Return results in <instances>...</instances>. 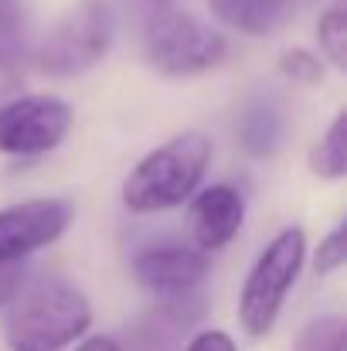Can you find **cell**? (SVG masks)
<instances>
[{"instance_id":"1","label":"cell","mask_w":347,"mask_h":351,"mask_svg":"<svg viewBox=\"0 0 347 351\" xmlns=\"http://www.w3.org/2000/svg\"><path fill=\"white\" fill-rule=\"evenodd\" d=\"M89 324L92 304L75 283L62 276H38L7 304L3 341L10 351H65L86 338Z\"/></svg>"},{"instance_id":"2","label":"cell","mask_w":347,"mask_h":351,"mask_svg":"<svg viewBox=\"0 0 347 351\" xmlns=\"http://www.w3.org/2000/svg\"><path fill=\"white\" fill-rule=\"evenodd\" d=\"M211 164V140L205 133H177L153 147L123 181V205L136 215L170 212L194 198Z\"/></svg>"},{"instance_id":"3","label":"cell","mask_w":347,"mask_h":351,"mask_svg":"<svg viewBox=\"0 0 347 351\" xmlns=\"http://www.w3.org/2000/svg\"><path fill=\"white\" fill-rule=\"evenodd\" d=\"M303 259H307V235L300 226L276 232L259 252L238 293V324L248 338H266L276 328V317L300 280Z\"/></svg>"},{"instance_id":"4","label":"cell","mask_w":347,"mask_h":351,"mask_svg":"<svg viewBox=\"0 0 347 351\" xmlns=\"http://www.w3.org/2000/svg\"><path fill=\"white\" fill-rule=\"evenodd\" d=\"M143 51H146L150 69H157L160 75L188 79V75H201L222 65L229 55V41L222 31H215L201 17L164 7L146 27Z\"/></svg>"},{"instance_id":"5","label":"cell","mask_w":347,"mask_h":351,"mask_svg":"<svg viewBox=\"0 0 347 351\" xmlns=\"http://www.w3.org/2000/svg\"><path fill=\"white\" fill-rule=\"evenodd\" d=\"M113 34L116 21L110 3L106 0H82L41 38L34 62L44 75H55V79L82 75L106 58Z\"/></svg>"},{"instance_id":"6","label":"cell","mask_w":347,"mask_h":351,"mask_svg":"<svg viewBox=\"0 0 347 351\" xmlns=\"http://www.w3.org/2000/svg\"><path fill=\"white\" fill-rule=\"evenodd\" d=\"M72 106L58 96H17L0 103V154L38 157L55 147L72 130Z\"/></svg>"},{"instance_id":"7","label":"cell","mask_w":347,"mask_h":351,"mask_svg":"<svg viewBox=\"0 0 347 351\" xmlns=\"http://www.w3.org/2000/svg\"><path fill=\"white\" fill-rule=\"evenodd\" d=\"M72 215L75 205L68 198H27L0 208V266L24 263L31 252L62 239Z\"/></svg>"},{"instance_id":"8","label":"cell","mask_w":347,"mask_h":351,"mask_svg":"<svg viewBox=\"0 0 347 351\" xmlns=\"http://www.w3.org/2000/svg\"><path fill=\"white\" fill-rule=\"evenodd\" d=\"M129 269H133V280L140 287L153 290L157 297H188L208 280L211 256L201 252L198 245L160 242V245L140 249L133 256Z\"/></svg>"},{"instance_id":"9","label":"cell","mask_w":347,"mask_h":351,"mask_svg":"<svg viewBox=\"0 0 347 351\" xmlns=\"http://www.w3.org/2000/svg\"><path fill=\"white\" fill-rule=\"evenodd\" d=\"M245 222V198L231 184L198 188L191 198V235L201 252L225 249Z\"/></svg>"},{"instance_id":"10","label":"cell","mask_w":347,"mask_h":351,"mask_svg":"<svg viewBox=\"0 0 347 351\" xmlns=\"http://www.w3.org/2000/svg\"><path fill=\"white\" fill-rule=\"evenodd\" d=\"M215 17L229 24L231 31H242L248 38L276 34L296 10L300 0H208Z\"/></svg>"},{"instance_id":"11","label":"cell","mask_w":347,"mask_h":351,"mask_svg":"<svg viewBox=\"0 0 347 351\" xmlns=\"http://www.w3.org/2000/svg\"><path fill=\"white\" fill-rule=\"evenodd\" d=\"M279 133H283V119L276 113V106L269 103H252L242 123H238V136H242V147L252 154V157H269L276 147H279Z\"/></svg>"},{"instance_id":"12","label":"cell","mask_w":347,"mask_h":351,"mask_svg":"<svg viewBox=\"0 0 347 351\" xmlns=\"http://www.w3.org/2000/svg\"><path fill=\"white\" fill-rule=\"evenodd\" d=\"M310 171L324 181H341L347 174V117L337 113L327 133L310 150Z\"/></svg>"},{"instance_id":"13","label":"cell","mask_w":347,"mask_h":351,"mask_svg":"<svg viewBox=\"0 0 347 351\" xmlns=\"http://www.w3.org/2000/svg\"><path fill=\"white\" fill-rule=\"evenodd\" d=\"M317 41H320L324 58H327L337 72H344L347 69V7H344V0H334V3L320 14V21H317Z\"/></svg>"},{"instance_id":"14","label":"cell","mask_w":347,"mask_h":351,"mask_svg":"<svg viewBox=\"0 0 347 351\" xmlns=\"http://www.w3.org/2000/svg\"><path fill=\"white\" fill-rule=\"evenodd\" d=\"M290 351H347V324H344V317L327 314V317L310 321V324L300 331V338L293 341V348Z\"/></svg>"},{"instance_id":"15","label":"cell","mask_w":347,"mask_h":351,"mask_svg":"<svg viewBox=\"0 0 347 351\" xmlns=\"http://www.w3.org/2000/svg\"><path fill=\"white\" fill-rule=\"evenodd\" d=\"M24 48L21 0H0V65H14Z\"/></svg>"},{"instance_id":"16","label":"cell","mask_w":347,"mask_h":351,"mask_svg":"<svg viewBox=\"0 0 347 351\" xmlns=\"http://www.w3.org/2000/svg\"><path fill=\"white\" fill-rule=\"evenodd\" d=\"M279 72L300 86H317L324 79V62L307 48H290L279 55Z\"/></svg>"},{"instance_id":"17","label":"cell","mask_w":347,"mask_h":351,"mask_svg":"<svg viewBox=\"0 0 347 351\" xmlns=\"http://www.w3.org/2000/svg\"><path fill=\"white\" fill-rule=\"evenodd\" d=\"M344 263H347V232H344V226H337L334 232H327L320 239V245H317V252H313V269H317L320 276H331V273H337Z\"/></svg>"},{"instance_id":"18","label":"cell","mask_w":347,"mask_h":351,"mask_svg":"<svg viewBox=\"0 0 347 351\" xmlns=\"http://www.w3.org/2000/svg\"><path fill=\"white\" fill-rule=\"evenodd\" d=\"M184 351H238V348H235V341H231L229 331L211 328V331H198V335L188 341Z\"/></svg>"},{"instance_id":"19","label":"cell","mask_w":347,"mask_h":351,"mask_svg":"<svg viewBox=\"0 0 347 351\" xmlns=\"http://www.w3.org/2000/svg\"><path fill=\"white\" fill-rule=\"evenodd\" d=\"M24 287V266L14 263V266H0V307H7Z\"/></svg>"},{"instance_id":"20","label":"cell","mask_w":347,"mask_h":351,"mask_svg":"<svg viewBox=\"0 0 347 351\" xmlns=\"http://www.w3.org/2000/svg\"><path fill=\"white\" fill-rule=\"evenodd\" d=\"M75 351H123V345L110 335H89V338H79Z\"/></svg>"},{"instance_id":"21","label":"cell","mask_w":347,"mask_h":351,"mask_svg":"<svg viewBox=\"0 0 347 351\" xmlns=\"http://www.w3.org/2000/svg\"><path fill=\"white\" fill-rule=\"evenodd\" d=\"M153 3H164V7H167V3H170V0H153Z\"/></svg>"}]
</instances>
